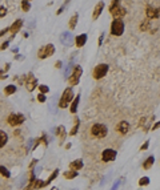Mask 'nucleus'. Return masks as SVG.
I'll return each instance as SVG.
<instances>
[{
    "instance_id": "nucleus-33",
    "label": "nucleus",
    "mask_w": 160,
    "mask_h": 190,
    "mask_svg": "<svg viewBox=\"0 0 160 190\" xmlns=\"http://www.w3.org/2000/svg\"><path fill=\"white\" fill-rule=\"evenodd\" d=\"M148 146H149V141H148V140H147V141L144 142V144H143L142 146H140V150H142V152L147 150V149H148Z\"/></svg>"
},
{
    "instance_id": "nucleus-41",
    "label": "nucleus",
    "mask_w": 160,
    "mask_h": 190,
    "mask_svg": "<svg viewBox=\"0 0 160 190\" xmlns=\"http://www.w3.org/2000/svg\"><path fill=\"white\" fill-rule=\"evenodd\" d=\"M71 146H72V144H71V142H69V144H65V149H67V150H68V149H71Z\"/></svg>"
},
{
    "instance_id": "nucleus-36",
    "label": "nucleus",
    "mask_w": 160,
    "mask_h": 190,
    "mask_svg": "<svg viewBox=\"0 0 160 190\" xmlns=\"http://www.w3.org/2000/svg\"><path fill=\"white\" fill-rule=\"evenodd\" d=\"M160 128V121H158V122H155L152 126H151V130H158V129Z\"/></svg>"
},
{
    "instance_id": "nucleus-40",
    "label": "nucleus",
    "mask_w": 160,
    "mask_h": 190,
    "mask_svg": "<svg viewBox=\"0 0 160 190\" xmlns=\"http://www.w3.org/2000/svg\"><path fill=\"white\" fill-rule=\"evenodd\" d=\"M0 79H7V75H4L3 71H0Z\"/></svg>"
},
{
    "instance_id": "nucleus-14",
    "label": "nucleus",
    "mask_w": 160,
    "mask_h": 190,
    "mask_svg": "<svg viewBox=\"0 0 160 190\" xmlns=\"http://www.w3.org/2000/svg\"><path fill=\"white\" fill-rule=\"evenodd\" d=\"M116 130H118L122 136H124V134H127V133L129 132V124L123 120V121H120L119 124L116 125Z\"/></svg>"
},
{
    "instance_id": "nucleus-38",
    "label": "nucleus",
    "mask_w": 160,
    "mask_h": 190,
    "mask_svg": "<svg viewBox=\"0 0 160 190\" xmlns=\"http://www.w3.org/2000/svg\"><path fill=\"white\" fill-rule=\"evenodd\" d=\"M36 164H38V159H33L31 164H29V170H31V169H33V166H35Z\"/></svg>"
},
{
    "instance_id": "nucleus-1",
    "label": "nucleus",
    "mask_w": 160,
    "mask_h": 190,
    "mask_svg": "<svg viewBox=\"0 0 160 190\" xmlns=\"http://www.w3.org/2000/svg\"><path fill=\"white\" fill-rule=\"evenodd\" d=\"M109 13L115 19H123L127 11L124 7H122V4H120V0H112L111 4H109Z\"/></svg>"
},
{
    "instance_id": "nucleus-39",
    "label": "nucleus",
    "mask_w": 160,
    "mask_h": 190,
    "mask_svg": "<svg viewBox=\"0 0 160 190\" xmlns=\"http://www.w3.org/2000/svg\"><path fill=\"white\" fill-rule=\"evenodd\" d=\"M55 66H56V68H62V61H56Z\"/></svg>"
},
{
    "instance_id": "nucleus-18",
    "label": "nucleus",
    "mask_w": 160,
    "mask_h": 190,
    "mask_svg": "<svg viewBox=\"0 0 160 190\" xmlns=\"http://www.w3.org/2000/svg\"><path fill=\"white\" fill-rule=\"evenodd\" d=\"M83 166H84V164H83V159H75V161H72L71 164H69V169H71V170L79 172V170H82V169H83Z\"/></svg>"
},
{
    "instance_id": "nucleus-26",
    "label": "nucleus",
    "mask_w": 160,
    "mask_h": 190,
    "mask_svg": "<svg viewBox=\"0 0 160 190\" xmlns=\"http://www.w3.org/2000/svg\"><path fill=\"white\" fill-rule=\"evenodd\" d=\"M149 25H151L149 24V20L147 19V20H144V21H142V24H140L139 28H140V31L142 32H147L149 29Z\"/></svg>"
},
{
    "instance_id": "nucleus-44",
    "label": "nucleus",
    "mask_w": 160,
    "mask_h": 190,
    "mask_svg": "<svg viewBox=\"0 0 160 190\" xmlns=\"http://www.w3.org/2000/svg\"><path fill=\"white\" fill-rule=\"evenodd\" d=\"M28 2H31V0H28Z\"/></svg>"
},
{
    "instance_id": "nucleus-8",
    "label": "nucleus",
    "mask_w": 160,
    "mask_h": 190,
    "mask_svg": "<svg viewBox=\"0 0 160 190\" xmlns=\"http://www.w3.org/2000/svg\"><path fill=\"white\" fill-rule=\"evenodd\" d=\"M53 53H55V45L49 43V44L43 45L38 51V57L39 59H47V57H51Z\"/></svg>"
},
{
    "instance_id": "nucleus-29",
    "label": "nucleus",
    "mask_w": 160,
    "mask_h": 190,
    "mask_svg": "<svg viewBox=\"0 0 160 190\" xmlns=\"http://www.w3.org/2000/svg\"><path fill=\"white\" fill-rule=\"evenodd\" d=\"M22 9L24 12H28L31 9V4H29L28 0H22Z\"/></svg>"
},
{
    "instance_id": "nucleus-9",
    "label": "nucleus",
    "mask_w": 160,
    "mask_h": 190,
    "mask_svg": "<svg viewBox=\"0 0 160 190\" xmlns=\"http://www.w3.org/2000/svg\"><path fill=\"white\" fill-rule=\"evenodd\" d=\"M24 80H25L24 85H25V88H27V91H28V92H33L36 86H39L38 85V79L33 76V73H28V75H25Z\"/></svg>"
},
{
    "instance_id": "nucleus-16",
    "label": "nucleus",
    "mask_w": 160,
    "mask_h": 190,
    "mask_svg": "<svg viewBox=\"0 0 160 190\" xmlns=\"http://www.w3.org/2000/svg\"><path fill=\"white\" fill-rule=\"evenodd\" d=\"M23 27V20L22 19H18L16 21H13V24L9 27V32L12 33V36H15L16 33L20 31V28Z\"/></svg>"
},
{
    "instance_id": "nucleus-24",
    "label": "nucleus",
    "mask_w": 160,
    "mask_h": 190,
    "mask_svg": "<svg viewBox=\"0 0 160 190\" xmlns=\"http://www.w3.org/2000/svg\"><path fill=\"white\" fill-rule=\"evenodd\" d=\"M63 176H64L65 179H73V178H76V177L79 176V172H76V170H69V172H65Z\"/></svg>"
},
{
    "instance_id": "nucleus-6",
    "label": "nucleus",
    "mask_w": 160,
    "mask_h": 190,
    "mask_svg": "<svg viewBox=\"0 0 160 190\" xmlns=\"http://www.w3.org/2000/svg\"><path fill=\"white\" fill-rule=\"evenodd\" d=\"M109 71V66L108 64H104V63H102V64H98L93 68V72H92V77L95 80H100L103 79L104 76L108 73Z\"/></svg>"
},
{
    "instance_id": "nucleus-10",
    "label": "nucleus",
    "mask_w": 160,
    "mask_h": 190,
    "mask_svg": "<svg viewBox=\"0 0 160 190\" xmlns=\"http://www.w3.org/2000/svg\"><path fill=\"white\" fill-rule=\"evenodd\" d=\"M116 156H118V152L115 149H111V148H107L102 152V159L103 162H111V161H115L116 159Z\"/></svg>"
},
{
    "instance_id": "nucleus-32",
    "label": "nucleus",
    "mask_w": 160,
    "mask_h": 190,
    "mask_svg": "<svg viewBox=\"0 0 160 190\" xmlns=\"http://www.w3.org/2000/svg\"><path fill=\"white\" fill-rule=\"evenodd\" d=\"M36 100H38L39 102H45L47 97L44 96V93H39V95H38V97H36Z\"/></svg>"
},
{
    "instance_id": "nucleus-34",
    "label": "nucleus",
    "mask_w": 160,
    "mask_h": 190,
    "mask_svg": "<svg viewBox=\"0 0 160 190\" xmlns=\"http://www.w3.org/2000/svg\"><path fill=\"white\" fill-rule=\"evenodd\" d=\"M7 15V8L5 7H0V18H4Z\"/></svg>"
},
{
    "instance_id": "nucleus-28",
    "label": "nucleus",
    "mask_w": 160,
    "mask_h": 190,
    "mask_svg": "<svg viewBox=\"0 0 160 190\" xmlns=\"http://www.w3.org/2000/svg\"><path fill=\"white\" fill-rule=\"evenodd\" d=\"M0 174H2L4 178H9V177H11V173H9V170L5 168V166H3V165H0Z\"/></svg>"
},
{
    "instance_id": "nucleus-5",
    "label": "nucleus",
    "mask_w": 160,
    "mask_h": 190,
    "mask_svg": "<svg viewBox=\"0 0 160 190\" xmlns=\"http://www.w3.org/2000/svg\"><path fill=\"white\" fill-rule=\"evenodd\" d=\"M82 75H83V68H82L80 65H75V66H73L72 73L69 75L68 84L71 85V86L78 85V84H79V81H80V77H82Z\"/></svg>"
},
{
    "instance_id": "nucleus-12",
    "label": "nucleus",
    "mask_w": 160,
    "mask_h": 190,
    "mask_svg": "<svg viewBox=\"0 0 160 190\" xmlns=\"http://www.w3.org/2000/svg\"><path fill=\"white\" fill-rule=\"evenodd\" d=\"M56 137H58L59 145H63V144H64V140H65V137H67L65 126H63V125L58 126V129H56Z\"/></svg>"
},
{
    "instance_id": "nucleus-22",
    "label": "nucleus",
    "mask_w": 160,
    "mask_h": 190,
    "mask_svg": "<svg viewBox=\"0 0 160 190\" xmlns=\"http://www.w3.org/2000/svg\"><path fill=\"white\" fill-rule=\"evenodd\" d=\"M7 142H8V134L4 130H0V148L5 146Z\"/></svg>"
},
{
    "instance_id": "nucleus-35",
    "label": "nucleus",
    "mask_w": 160,
    "mask_h": 190,
    "mask_svg": "<svg viewBox=\"0 0 160 190\" xmlns=\"http://www.w3.org/2000/svg\"><path fill=\"white\" fill-rule=\"evenodd\" d=\"M9 47V41H4L2 45H0V51H4V49H7Z\"/></svg>"
},
{
    "instance_id": "nucleus-25",
    "label": "nucleus",
    "mask_w": 160,
    "mask_h": 190,
    "mask_svg": "<svg viewBox=\"0 0 160 190\" xmlns=\"http://www.w3.org/2000/svg\"><path fill=\"white\" fill-rule=\"evenodd\" d=\"M16 92V85H7L5 88H4V95L5 96H11V95H13V93Z\"/></svg>"
},
{
    "instance_id": "nucleus-13",
    "label": "nucleus",
    "mask_w": 160,
    "mask_h": 190,
    "mask_svg": "<svg viewBox=\"0 0 160 190\" xmlns=\"http://www.w3.org/2000/svg\"><path fill=\"white\" fill-rule=\"evenodd\" d=\"M104 2H99L98 4L95 5V8H93V13H92V20H98L99 19V16L102 15V12H103V9H104Z\"/></svg>"
},
{
    "instance_id": "nucleus-42",
    "label": "nucleus",
    "mask_w": 160,
    "mask_h": 190,
    "mask_svg": "<svg viewBox=\"0 0 160 190\" xmlns=\"http://www.w3.org/2000/svg\"><path fill=\"white\" fill-rule=\"evenodd\" d=\"M119 184H120V182H116V184H115V185H113V188H112V190H116V189H118V186H119Z\"/></svg>"
},
{
    "instance_id": "nucleus-17",
    "label": "nucleus",
    "mask_w": 160,
    "mask_h": 190,
    "mask_svg": "<svg viewBox=\"0 0 160 190\" xmlns=\"http://www.w3.org/2000/svg\"><path fill=\"white\" fill-rule=\"evenodd\" d=\"M79 102H80V93L78 96H76L75 98L72 100L71 105H69V112L72 113V114H76V112H78V108H79Z\"/></svg>"
},
{
    "instance_id": "nucleus-30",
    "label": "nucleus",
    "mask_w": 160,
    "mask_h": 190,
    "mask_svg": "<svg viewBox=\"0 0 160 190\" xmlns=\"http://www.w3.org/2000/svg\"><path fill=\"white\" fill-rule=\"evenodd\" d=\"M139 185L140 186H148L149 185V177H142L139 179Z\"/></svg>"
},
{
    "instance_id": "nucleus-21",
    "label": "nucleus",
    "mask_w": 160,
    "mask_h": 190,
    "mask_svg": "<svg viewBox=\"0 0 160 190\" xmlns=\"http://www.w3.org/2000/svg\"><path fill=\"white\" fill-rule=\"evenodd\" d=\"M58 176H59V169H55V170H53V172L51 173V176H49V177L44 181V184H43V188H45L47 185H49V184H51V182L53 181V179H56V177H58Z\"/></svg>"
},
{
    "instance_id": "nucleus-15",
    "label": "nucleus",
    "mask_w": 160,
    "mask_h": 190,
    "mask_svg": "<svg viewBox=\"0 0 160 190\" xmlns=\"http://www.w3.org/2000/svg\"><path fill=\"white\" fill-rule=\"evenodd\" d=\"M87 40H88V36H87V33H82V35H78L75 37V44L78 48H82V47L85 45Z\"/></svg>"
},
{
    "instance_id": "nucleus-23",
    "label": "nucleus",
    "mask_w": 160,
    "mask_h": 190,
    "mask_svg": "<svg viewBox=\"0 0 160 190\" xmlns=\"http://www.w3.org/2000/svg\"><path fill=\"white\" fill-rule=\"evenodd\" d=\"M79 126H80V120L79 117H75V124H73V128L69 130V136H75L79 130Z\"/></svg>"
},
{
    "instance_id": "nucleus-11",
    "label": "nucleus",
    "mask_w": 160,
    "mask_h": 190,
    "mask_svg": "<svg viewBox=\"0 0 160 190\" xmlns=\"http://www.w3.org/2000/svg\"><path fill=\"white\" fill-rule=\"evenodd\" d=\"M145 15L148 20H153V19H159L160 18V7L158 8H153V7L148 5L145 9Z\"/></svg>"
},
{
    "instance_id": "nucleus-3",
    "label": "nucleus",
    "mask_w": 160,
    "mask_h": 190,
    "mask_svg": "<svg viewBox=\"0 0 160 190\" xmlns=\"http://www.w3.org/2000/svg\"><path fill=\"white\" fill-rule=\"evenodd\" d=\"M91 134L95 138H104L108 134V128L104 124H100V122H96L91 126Z\"/></svg>"
},
{
    "instance_id": "nucleus-37",
    "label": "nucleus",
    "mask_w": 160,
    "mask_h": 190,
    "mask_svg": "<svg viewBox=\"0 0 160 190\" xmlns=\"http://www.w3.org/2000/svg\"><path fill=\"white\" fill-rule=\"evenodd\" d=\"M103 40H104V33H102V35L99 36V43H98V45H99V47H102V44H103Z\"/></svg>"
},
{
    "instance_id": "nucleus-2",
    "label": "nucleus",
    "mask_w": 160,
    "mask_h": 190,
    "mask_svg": "<svg viewBox=\"0 0 160 190\" xmlns=\"http://www.w3.org/2000/svg\"><path fill=\"white\" fill-rule=\"evenodd\" d=\"M73 98H75V97H73L72 88H65L64 92H63V95H62V97H60V100H59V108L60 109L68 108V106L71 105V102H72Z\"/></svg>"
},
{
    "instance_id": "nucleus-19",
    "label": "nucleus",
    "mask_w": 160,
    "mask_h": 190,
    "mask_svg": "<svg viewBox=\"0 0 160 190\" xmlns=\"http://www.w3.org/2000/svg\"><path fill=\"white\" fill-rule=\"evenodd\" d=\"M153 162H155V157L153 156H148L145 159H144V162H143V169L144 170H149V169L153 166Z\"/></svg>"
},
{
    "instance_id": "nucleus-27",
    "label": "nucleus",
    "mask_w": 160,
    "mask_h": 190,
    "mask_svg": "<svg viewBox=\"0 0 160 190\" xmlns=\"http://www.w3.org/2000/svg\"><path fill=\"white\" fill-rule=\"evenodd\" d=\"M62 41H63V44H71V33L69 32H67V33H64V35H62Z\"/></svg>"
},
{
    "instance_id": "nucleus-7",
    "label": "nucleus",
    "mask_w": 160,
    "mask_h": 190,
    "mask_svg": "<svg viewBox=\"0 0 160 190\" xmlns=\"http://www.w3.org/2000/svg\"><path fill=\"white\" fill-rule=\"evenodd\" d=\"M24 121H25V117L23 113H11V114L8 116V118H7V122L11 126H13V128L22 125Z\"/></svg>"
},
{
    "instance_id": "nucleus-43",
    "label": "nucleus",
    "mask_w": 160,
    "mask_h": 190,
    "mask_svg": "<svg viewBox=\"0 0 160 190\" xmlns=\"http://www.w3.org/2000/svg\"><path fill=\"white\" fill-rule=\"evenodd\" d=\"M51 190H59V188H56V186H53V188H52Z\"/></svg>"
},
{
    "instance_id": "nucleus-4",
    "label": "nucleus",
    "mask_w": 160,
    "mask_h": 190,
    "mask_svg": "<svg viewBox=\"0 0 160 190\" xmlns=\"http://www.w3.org/2000/svg\"><path fill=\"white\" fill-rule=\"evenodd\" d=\"M124 29H125V24L123 21V19H113V21L111 23V27H109L111 35L122 36L124 33Z\"/></svg>"
},
{
    "instance_id": "nucleus-31",
    "label": "nucleus",
    "mask_w": 160,
    "mask_h": 190,
    "mask_svg": "<svg viewBox=\"0 0 160 190\" xmlns=\"http://www.w3.org/2000/svg\"><path fill=\"white\" fill-rule=\"evenodd\" d=\"M39 91H40V93H48L49 92V88L47 85H39Z\"/></svg>"
},
{
    "instance_id": "nucleus-20",
    "label": "nucleus",
    "mask_w": 160,
    "mask_h": 190,
    "mask_svg": "<svg viewBox=\"0 0 160 190\" xmlns=\"http://www.w3.org/2000/svg\"><path fill=\"white\" fill-rule=\"evenodd\" d=\"M78 20H79V13H73L72 18L69 19V21H68V28H69V31H73V29L76 28Z\"/></svg>"
}]
</instances>
